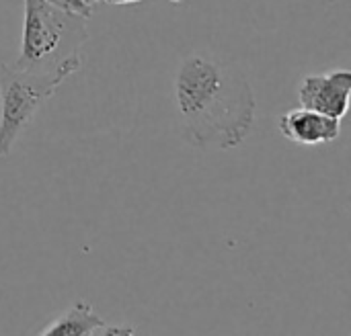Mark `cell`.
I'll return each instance as SVG.
<instances>
[{
  "instance_id": "1",
  "label": "cell",
  "mask_w": 351,
  "mask_h": 336,
  "mask_svg": "<svg viewBox=\"0 0 351 336\" xmlns=\"http://www.w3.org/2000/svg\"><path fill=\"white\" fill-rule=\"evenodd\" d=\"M177 109L185 140L195 148L232 150L255 121L251 82L234 66L193 53L175 76Z\"/></svg>"
},
{
  "instance_id": "2",
  "label": "cell",
  "mask_w": 351,
  "mask_h": 336,
  "mask_svg": "<svg viewBox=\"0 0 351 336\" xmlns=\"http://www.w3.org/2000/svg\"><path fill=\"white\" fill-rule=\"evenodd\" d=\"M25 21L19 60L12 64L29 72H49L76 55L88 39V18L58 8L45 0H23Z\"/></svg>"
},
{
  "instance_id": "3",
  "label": "cell",
  "mask_w": 351,
  "mask_h": 336,
  "mask_svg": "<svg viewBox=\"0 0 351 336\" xmlns=\"http://www.w3.org/2000/svg\"><path fill=\"white\" fill-rule=\"evenodd\" d=\"M78 53L49 72H29L12 64H0V158L10 154L14 142L39 107L68 76L78 72Z\"/></svg>"
},
{
  "instance_id": "4",
  "label": "cell",
  "mask_w": 351,
  "mask_h": 336,
  "mask_svg": "<svg viewBox=\"0 0 351 336\" xmlns=\"http://www.w3.org/2000/svg\"><path fill=\"white\" fill-rule=\"evenodd\" d=\"M351 72L331 70L327 74L306 76L298 86L300 107L319 111L323 115L343 119L350 109Z\"/></svg>"
},
{
  "instance_id": "5",
  "label": "cell",
  "mask_w": 351,
  "mask_h": 336,
  "mask_svg": "<svg viewBox=\"0 0 351 336\" xmlns=\"http://www.w3.org/2000/svg\"><path fill=\"white\" fill-rule=\"evenodd\" d=\"M278 127L282 135L300 146H319L335 142L341 133V119L323 115L319 111L298 107L280 115Z\"/></svg>"
},
{
  "instance_id": "6",
  "label": "cell",
  "mask_w": 351,
  "mask_h": 336,
  "mask_svg": "<svg viewBox=\"0 0 351 336\" xmlns=\"http://www.w3.org/2000/svg\"><path fill=\"white\" fill-rule=\"evenodd\" d=\"M136 333L132 326H109L84 300H78L70 310L39 331L41 336H134Z\"/></svg>"
},
{
  "instance_id": "7",
  "label": "cell",
  "mask_w": 351,
  "mask_h": 336,
  "mask_svg": "<svg viewBox=\"0 0 351 336\" xmlns=\"http://www.w3.org/2000/svg\"><path fill=\"white\" fill-rule=\"evenodd\" d=\"M58 8H64L68 12H74V14H80L84 18H90L93 12H95V4L86 2V0H45Z\"/></svg>"
},
{
  "instance_id": "8",
  "label": "cell",
  "mask_w": 351,
  "mask_h": 336,
  "mask_svg": "<svg viewBox=\"0 0 351 336\" xmlns=\"http://www.w3.org/2000/svg\"><path fill=\"white\" fill-rule=\"evenodd\" d=\"M99 2L115 4V6H123V4H138V2H144V0H95V4H99Z\"/></svg>"
},
{
  "instance_id": "9",
  "label": "cell",
  "mask_w": 351,
  "mask_h": 336,
  "mask_svg": "<svg viewBox=\"0 0 351 336\" xmlns=\"http://www.w3.org/2000/svg\"><path fill=\"white\" fill-rule=\"evenodd\" d=\"M171 2H175V4H181L183 0H171Z\"/></svg>"
},
{
  "instance_id": "10",
  "label": "cell",
  "mask_w": 351,
  "mask_h": 336,
  "mask_svg": "<svg viewBox=\"0 0 351 336\" xmlns=\"http://www.w3.org/2000/svg\"><path fill=\"white\" fill-rule=\"evenodd\" d=\"M86 2H90V4H95V0H86ZM97 6V4H95Z\"/></svg>"
}]
</instances>
